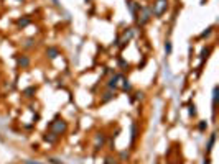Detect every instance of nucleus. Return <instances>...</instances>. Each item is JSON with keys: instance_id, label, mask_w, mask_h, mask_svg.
I'll use <instances>...</instances> for the list:
<instances>
[{"instance_id": "9", "label": "nucleus", "mask_w": 219, "mask_h": 164, "mask_svg": "<svg viewBox=\"0 0 219 164\" xmlns=\"http://www.w3.org/2000/svg\"><path fill=\"white\" fill-rule=\"evenodd\" d=\"M217 93H219V87L216 85L214 89H212V113H214V116H216V107H217Z\"/></svg>"}, {"instance_id": "4", "label": "nucleus", "mask_w": 219, "mask_h": 164, "mask_svg": "<svg viewBox=\"0 0 219 164\" xmlns=\"http://www.w3.org/2000/svg\"><path fill=\"white\" fill-rule=\"evenodd\" d=\"M30 57L25 56V54H20V56H17V64H18V67L21 69H26L28 66H30Z\"/></svg>"}, {"instance_id": "25", "label": "nucleus", "mask_w": 219, "mask_h": 164, "mask_svg": "<svg viewBox=\"0 0 219 164\" xmlns=\"http://www.w3.org/2000/svg\"><path fill=\"white\" fill-rule=\"evenodd\" d=\"M106 164H117V162H115V159H112V157L109 156L107 159H106Z\"/></svg>"}, {"instance_id": "1", "label": "nucleus", "mask_w": 219, "mask_h": 164, "mask_svg": "<svg viewBox=\"0 0 219 164\" xmlns=\"http://www.w3.org/2000/svg\"><path fill=\"white\" fill-rule=\"evenodd\" d=\"M170 0H155V2L150 5V11H152V16L155 18H161L163 13L168 10Z\"/></svg>"}, {"instance_id": "7", "label": "nucleus", "mask_w": 219, "mask_h": 164, "mask_svg": "<svg viewBox=\"0 0 219 164\" xmlns=\"http://www.w3.org/2000/svg\"><path fill=\"white\" fill-rule=\"evenodd\" d=\"M115 97H117V95H115V92H114V90H107L106 93H102V97H101V103H107V102L114 100Z\"/></svg>"}, {"instance_id": "8", "label": "nucleus", "mask_w": 219, "mask_h": 164, "mask_svg": "<svg viewBox=\"0 0 219 164\" xmlns=\"http://www.w3.org/2000/svg\"><path fill=\"white\" fill-rule=\"evenodd\" d=\"M46 56H48L50 59H55V57L60 56V49L55 48V46H48V48H46Z\"/></svg>"}, {"instance_id": "6", "label": "nucleus", "mask_w": 219, "mask_h": 164, "mask_svg": "<svg viewBox=\"0 0 219 164\" xmlns=\"http://www.w3.org/2000/svg\"><path fill=\"white\" fill-rule=\"evenodd\" d=\"M58 138H60V136H58V134H55L53 131H46V133L43 134V139H45V141H48L50 144H55V143L58 141Z\"/></svg>"}, {"instance_id": "16", "label": "nucleus", "mask_w": 219, "mask_h": 164, "mask_svg": "<svg viewBox=\"0 0 219 164\" xmlns=\"http://www.w3.org/2000/svg\"><path fill=\"white\" fill-rule=\"evenodd\" d=\"M122 82H124V84H122V90H125V92H130V90H132L130 82L127 80V79H124V77H122Z\"/></svg>"}, {"instance_id": "21", "label": "nucleus", "mask_w": 219, "mask_h": 164, "mask_svg": "<svg viewBox=\"0 0 219 164\" xmlns=\"http://www.w3.org/2000/svg\"><path fill=\"white\" fill-rule=\"evenodd\" d=\"M206 128H207V123H206V121H199V125H198V130H199V131H204Z\"/></svg>"}, {"instance_id": "5", "label": "nucleus", "mask_w": 219, "mask_h": 164, "mask_svg": "<svg viewBox=\"0 0 219 164\" xmlns=\"http://www.w3.org/2000/svg\"><path fill=\"white\" fill-rule=\"evenodd\" d=\"M120 79H122V75H120V74L112 75V77L107 80V89H109V90H114L115 87H117V80H120Z\"/></svg>"}, {"instance_id": "28", "label": "nucleus", "mask_w": 219, "mask_h": 164, "mask_svg": "<svg viewBox=\"0 0 219 164\" xmlns=\"http://www.w3.org/2000/svg\"><path fill=\"white\" fill-rule=\"evenodd\" d=\"M18 2H21V3H23V2H25V0H18Z\"/></svg>"}, {"instance_id": "12", "label": "nucleus", "mask_w": 219, "mask_h": 164, "mask_svg": "<svg viewBox=\"0 0 219 164\" xmlns=\"http://www.w3.org/2000/svg\"><path fill=\"white\" fill-rule=\"evenodd\" d=\"M35 44H36V41H35L33 38H28V39H25V43H23L21 46L25 49H31V48H35Z\"/></svg>"}, {"instance_id": "26", "label": "nucleus", "mask_w": 219, "mask_h": 164, "mask_svg": "<svg viewBox=\"0 0 219 164\" xmlns=\"http://www.w3.org/2000/svg\"><path fill=\"white\" fill-rule=\"evenodd\" d=\"M203 164H209V159H204V162Z\"/></svg>"}, {"instance_id": "23", "label": "nucleus", "mask_w": 219, "mask_h": 164, "mask_svg": "<svg viewBox=\"0 0 219 164\" xmlns=\"http://www.w3.org/2000/svg\"><path fill=\"white\" fill-rule=\"evenodd\" d=\"M140 98H143V92H137L135 97L132 98V100H140Z\"/></svg>"}, {"instance_id": "14", "label": "nucleus", "mask_w": 219, "mask_h": 164, "mask_svg": "<svg viewBox=\"0 0 219 164\" xmlns=\"http://www.w3.org/2000/svg\"><path fill=\"white\" fill-rule=\"evenodd\" d=\"M214 141H216V133H212V134H211V138H209V141H207V148H206L207 153H209V151L212 149V144H214Z\"/></svg>"}, {"instance_id": "27", "label": "nucleus", "mask_w": 219, "mask_h": 164, "mask_svg": "<svg viewBox=\"0 0 219 164\" xmlns=\"http://www.w3.org/2000/svg\"><path fill=\"white\" fill-rule=\"evenodd\" d=\"M26 164H36V162H31V161H26Z\"/></svg>"}, {"instance_id": "29", "label": "nucleus", "mask_w": 219, "mask_h": 164, "mask_svg": "<svg viewBox=\"0 0 219 164\" xmlns=\"http://www.w3.org/2000/svg\"><path fill=\"white\" fill-rule=\"evenodd\" d=\"M86 2H91V0H86Z\"/></svg>"}, {"instance_id": "10", "label": "nucleus", "mask_w": 219, "mask_h": 164, "mask_svg": "<svg viewBox=\"0 0 219 164\" xmlns=\"http://www.w3.org/2000/svg\"><path fill=\"white\" fill-rule=\"evenodd\" d=\"M30 18H28V16H23V18H18V20H17V26H18V28H25V26H28V25H30Z\"/></svg>"}, {"instance_id": "17", "label": "nucleus", "mask_w": 219, "mask_h": 164, "mask_svg": "<svg viewBox=\"0 0 219 164\" xmlns=\"http://www.w3.org/2000/svg\"><path fill=\"white\" fill-rule=\"evenodd\" d=\"M188 108H189V115H191V116H196V105H194L193 102L188 103Z\"/></svg>"}, {"instance_id": "24", "label": "nucleus", "mask_w": 219, "mask_h": 164, "mask_svg": "<svg viewBox=\"0 0 219 164\" xmlns=\"http://www.w3.org/2000/svg\"><path fill=\"white\" fill-rule=\"evenodd\" d=\"M48 161H50L51 164H63V162H61L60 159H55V157H50V159H48Z\"/></svg>"}, {"instance_id": "2", "label": "nucleus", "mask_w": 219, "mask_h": 164, "mask_svg": "<svg viewBox=\"0 0 219 164\" xmlns=\"http://www.w3.org/2000/svg\"><path fill=\"white\" fill-rule=\"evenodd\" d=\"M66 130H68V123L64 120H61V118H55L50 123V131H53L55 134H58V136L64 134Z\"/></svg>"}, {"instance_id": "11", "label": "nucleus", "mask_w": 219, "mask_h": 164, "mask_svg": "<svg viewBox=\"0 0 219 164\" xmlns=\"http://www.w3.org/2000/svg\"><path fill=\"white\" fill-rule=\"evenodd\" d=\"M35 93H36V87H28V89L23 90V95H25L26 98H33Z\"/></svg>"}, {"instance_id": "20", "label": "nucleus", "mask_w": 219, "mask_h": 164, "mask_svg": "<svg viewBox=\"0 0 219 164\" xmlns=\"http://www.w3.org/2000/svg\"><path fill=\"white\" fill-rule=\"evenodd\" d=\"M165 52H166V54H170V52H171V43H170V41H165Z\"/></svg>"}, {"instance_id": "22", "label": "nucleus", "mask_w": 219, "mask_h": 164, "mask_svg": "<svg viewBox=\"0 0 219 164\" xmlns=\"http://www.w3.org/2000/svg\"><path fill=\"white\" fill-rule=\"evenodd\" d=\"M120 159H122V161L129 159V151H122V153H120Z\"/></svg>"}, {"instance_id": "13", "label": "nucleus", "mask_w": 219, "mask_h": 164, "mask_svg": "<svg viewBox=\"0 0 219 164\" xmlns=\"http://www.w3.org/2000/svg\"><path fill=\"white\" fill-rule=\"evenodd\" d=\"M137 136H138V125L134 123V125H132V143L137 139Z\"/></svg>"}, {"instance_id": "18", "label": "nucleus", "mask_w": 219, "mask_h": 164, "mask_svg": "<svg viewBox=\"0 0 219 164\" xmlns=\"http://www.w3.org/2000/svg\"><path fill=\"white\" fill-rule=\"evenodd\" d=\"M119 66L122 67V71H127V69H129V62H125L122 57H119Z\"/></svg>"}, {"instance_id": "19", "label": "nucleus", "mask_w": 219, "mask_h": 164, "mask_svg": "<svg viewBox=\"0 0 219 164\" xmlns=\"http://www.w3.org/2000/svg\"><path fill=\"white\" fill-rule=\"evenodd\" d=\"M212 30H214V26H209V28H206V30L201 33V38H206V36H209V34L212 33Z\"/></svg>"}, {"instance_id": "15", "label": "nucleus", "mask_w": 219, "mask_h": 164, "mask_svg": "<svg viewBox=\"0 0 219 164\" xmlns=\"http://www.w3.org/2000/svg\"><path fill=\"white\" fill-rule=\"evenodd\" d=\"M209 52H211V48H203V51H201V62H204V59H207Z\"/></svg>"}, {"instance_id": "3", "label": "nucleus", "mask_w": 219, "mask_h": 164, "mask_svg": "<svg viewBox=\"0 0 219 164\" xmlns=\"http://www.w3.org/2000/svg\"><path fill=\"white\" fill-rule=\"evenodd\" d=\"M106 139H107V136H106V134H104L102 131L96 133V143H94V149H96V151L102 149V146L106 144Z\"/></svg>"}]
</instances>
